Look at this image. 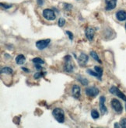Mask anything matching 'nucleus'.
<instances>
[{
	"mask_svg": "<svg viewBox=\"0 0 126 128\" xmlns=\"http://www.w3.org/2000/svg\"><path fill=\"white\" fill-rule=\"evenodd\" d=\"M125 29H126V24H125Z\"/></svg>",
	"mask_w": 126,
	"mask_h": 128,
	"instance_id": "32",
	"label": "nucleus"
},
{
	"mask_svg": "<svg viewBox=\"0 0 126 128\" xmlns=\"http://www.w3.org/2000/svg\"><path fill=\"white\" fill-rule=\"evenodd\" d=\"M111 106L112 108L114 109V110L117 112V114H121L122 112V110H123V107H122V105L121 103L120 102L119 100H117L116 99H114L111 100Z\"/></svg>",
	"mask_w": 126,
	"mask_h": 128,
	"instance_id": "5",
	"label": "nucleus"
},
{
	"mask_svg": "<svg viewBox=\"0 0 126 128\" xmlns=\"http://www.w3.org/2000/svg\"><path fill=\"white\" fill-rule=\"evenodd\" d=\"M51 42L50 39L48 40H38L36 42V47L38 50H44L45 49Z\"/></svg>",
	"mask_w": 126,
	"mask_h": 128,
	"instance_id": "6",
	"label": "nucleus"
},
{
	"mask_svg": "<svg viewBox=\"0 0 126 128\" xmlns=\"http://www.w3.org/2000/svg\"><path fill=\"white\" fill-rule=\"evenodd\" d=\"M86 72H87V73H88L89 74L92 75V76H94V77H96V78H99V80H101V78H100V76H99V74H97V72H94L91 71L90 69H87Z\"/></svg>",
	"mask_w": 126,
	"mask_h": 128,
	"instance_id": "19",
	"label": "nucleus"
},
{
	"mask_svg": "<svg viewBox=\"0 0 126 128\" xmlns=\"http://www.w3.org/2000/svg\"><path fill=\"white\" fill-rule=\"evenodd\" d=\"M94 69H95V72L99 74L100 78H102V75H103V69L101 68L100 67H99V66H95L94 67Z\"/></svg>",
	"mask_w": 126,
	"mask_h": 128,
	"instance_id": "18",
	"label": "nucleus"
},
{
	"mask_svg": "<svg viewBox=\"0 0 126 128\" xmlns=\"http://www.w3.org/2000/svg\"><path fill=\"white\" fill-rule=\"evenodd\" d=\"M106 2V10H112L115 9V7L117 6V0H105Z\"/></svg>",
	"mask_w": 126,
	"mask_h": 128,
	"instance_id": "10",
	"label": "nucleus"
},
{
	"mask_svg": "<svg viewBox=\"0 0 126 128\" xmlns=\"http://www.w3.org/2000/svg\"><path fill=\"white\" fill-rule=\"evenodd\" d=\"M105 100H106V99L104 96H101L100 98V110L103 115H104L107 111V109L104 105Z\"/></svg>",
	"mask_w": 126,
	"mask_h": 128,
	"instance_id": "9",
	"label": "nucleus"
},
{
	"mask_svg": "<svg viewBox=\"0 0 126 128\" xmlns=\"http://www.w3.org/2000/svg\"><path fill=\"white\" fill-rule=\"evenodd\" d=\"M90 55H91V57L95 60L96 62H98L100 64H101V63H102V62L100 61V59L99 58L98 55L97 54V53H96L95 51H91V52H90Z\"/></svg>",
	"mask_w": 126,
	"mask_h": 128,
	"instance_id": "17",
	"label": "nucleus"
},
{
	"mask_svg": "<svg viewBox=\"0 0 126 128\" xmlns=\"http://www.w3.org/2000/svg\"><path fill=\"white\" fill-rule=\"evenodd\" d=\"M86 94L89 97H96L99 94V89L96 87H89L86 88Z\"/></svg>",
	"mask_w": 126,
	"mask_h": 128,
	"instance_id": "7",
	"label": "nucleus"
},
{
	"mask_svg": "<svg viewBox=\"0 0 126 128\" xmlns=\"http://www.w3.org/2000/svg\"><path fill=\"white\" fill-rule=\"evenodd\" d=\"M89 61V57L85 54H81L78 58V62H79V64L81 66V67H83L86 64V63L88 62Z\"/></svg>",
	"mask_w": 126,
	"mask_h": 128,
	"instance_id": "8",
	"label": "nucleus"
},
{
	"mask_svg": "<svg viewBox=\"0 0 126 128\" xmlns=\"http://www.w3.org/2000/svg\"><path fill=\"white\" fill-rule=\"evenodd\" d=\"M13 72V69L10 68L9 67H5L1 70V73L2 74H11Z\"/></svg>",
	"mask_w": 126,
	"mask_h": 128,
	"instance_id": "15",
	"label": "nucleus"
},
{
	"mask_svg": "<svg viewBox=\"0 0 126 128\" xmlns=\"http://www.w3.org/2000/svg\"><path fill=\"white\" fill-rule=\"evenodd\" d=\"M32 62L36 64H44V62L41 58H35L32 60Z\"/></svg>",
	"mask_w": 126,
	"mask_h": 128,
	"instance_id": "20",
	"label": "nucleus"
},
{
	"mask_svg": "<svg viewBox=\"0 0 126 128\" xmlns=\"http://www.w3.org/2000/svg\"><path fill=\"white\" fill-rule=\"evenodd\" d=\"M1 6L6 10L10 9V8H11V7H12V5H6V4H3V3H1Z\"/></svg>",
	"mask_w": 126,
	"mask_h": 128,
	"instance_id": "26",
	"label": "nucleus"
},
{
	"mask_svg": "<svg viewBox=\"0 0 126 128\" xmlns=\"http://www.w3.org/2000/svg\"><path fill=\"white\" fill-rule=\"evenodd\" d=\"M65 24V20L63 18H60L58 20V25L59 27H62L64 26V25Z\"/></svg>",
	"mask_w": 126,
	"mask_h": 128,
	"instance_id": "22",
	"label": "nucleus"
},
{
	"mask_svg": "<svg viewBox=\"0 0 126 128\" xmlns=\"http://www.w3.org/2000/svg\"><path fill=\"white\" fill-rule=\"evenodd\" d=\"M74 66L72 63V58L70 55L65 57V64H64V71L66 72H72L73 71Z\"/></svg>",
	"mask_w": 126,
	"mask_h": 128,
	"instance_id": "2",
	"label": "nucleus"
},
{
	"mask_svg": "<svg viewBox=\"0 0 126 128\" xmlns=\"http://www.w3.org/2000/svg\"><path fill=\"white\" fill-rule=\"evenodd\" d=\"M91 116H92L93 119H94V120L98 119V118H99V112H98L97 110H92V112H91Z\"/></svg>",
	"mask_w": 126,
	"mask_h": 128,
	"instance_id": "21",
	"label": "nucleus"
},
{
	"mask_svg": "<svg viewBox=\"0 0 126 128\" xmlns=\"http://www.w3.org/2000/svg\"><path fill=\"white\" fill-rule=\"evenodd\" d=\"M77 80H78V81L80 82V83L83 85V86H88V84H89L88 80H87L86 78H85L82 77V76H79Z\"/></svg>",
	"mask_w": 126,
	"mask_h": 128,
	"instance_id": "16",
	"label": "nucleus"
},
{
	"mask_svg": "<svg viewBox=\"0 0 126 128\" xmlns=\"http://www.w3.org/2000/svg\"><path fill=\"white\" fill-rule=\"evenodd\" d=\"M121 127H124V128H126V119H122L121 120Z\"/></svg>",
	"mask_w": 126,
	"mask_h": 128,
	"instance_id": "24",
	"label": "nucleus"
},
{
	"mask_svg": "<svg viewBox=\"0 0 126 128\" xmlns=\"http://www.w3.org/2000/svg\"><path fill=\"white\" fill-rule=\"evenodd\" d=\"M94 34H95V30L92 28H87L86 30V36L90 41L93 40L94 37Z\"/></svg>",
	"mask_w": 126,
	"mask_h": 128,
	"instance_id": "12",
	"label": "nucleus"
},
{
	"mask_svg": "<svg viewBox=\"0 0 126 128\" xmlns=\"http://www.w3.org/2000/svg\"><path fill=\"white\" fill-rule=\"evenodd\" d=\"M110 92L126 102V96L122 92H121L118 88H117L115 86H112L111 88H110Z\"/></svg>",
	"mask_w": 126,
	"mask_h": 128,
	"instance_id": "4",
	"label": "nucleus"
},
{
	"mask_svg": "<svg viewBox=\"0 0 126 128\" xmlns=\"http://www.w3.org/2000/svg\"><path fill=\"white\" fill-rule=\"evenodd\" d=\"M21 69L23 70V71H24V72H30V70H29V69L25 68H21Z\"/></svg>",
	"mask_w": 126,
	"mask_h": 128,
	"instance_id": "30",
	"label": "nucleus"
},
{
	"mask_svg": "<svg viewBox=\"0 0 126 128\" xmlns=\"http://www.w3.org/2000/svg\"><path fill=\"white\" fill-rule=\"evenodd\" d=\"M37 2H38V5H39V6H42L44 3L43 0H37Z\"/></svg>",
	"mask_w": 126,
	"mask_h": 128,
	"instance_id": "28",
	"label": "nucleus"
},
{
	"mask_svg": "<svg viewBox=\"0 0 126 128\" xmlns=\"http://www.w3.org/2000/svg\"><path fill=\"white\" fill-rule=\"evenodd\" d=\"M116 18L121 22L126 20V12L124 10H120L116 13Z\"/></svg>",
	"mask_w": 126,
	"mask_h": 128,
	"instance_id": "13",
	"label": "nucleus"
},
{
	"mask_svg": "<svg viewBox=\"0 0 126 128\" xmlns=\"http://www.w3.org/2000/svg\"><path fill=\"white\" fill-rule=\"evenodd\" d=\"M65 8L66 9V10H70L71 8H72V6L70 5V4H65Z\"/></svg>",
	"mask_w": 126,
	"mask_h": 128,
	"instance_id": "27",
	"label": "nucleus"
},
{
	"mask_svg": "<svg viewBox=\"0 0 126 128\" xmlns=\"http://www.w3.org/2000/svg\"><path fill=\"white\" fill-rule=\"evenodd\" d=\"M80 87L77 85H74L72 86V96L75 98V99H79L80 97Z\"/></svg>",
	"mask_w": 126,
	"mask_h": 128,
	"instance_id": "11",
	"label": "nucleus"
},
{
	"mask_svg": "<svg viewBox=\"0 0 126 128\" xmlns=\"http://www.w3.org/2000/svg\"><path fill=\"white\" fill-rule=\"evenodd\" d=\"M52 114L55 117V119L57 120L58 123L62 124L65 121V115H64V112L62 109L56 108L53 110Z\"/></svg>",
	"mask_w": 126,
	"mask_h": 128,
	"instance_id": "1",
	"label": "nucleus"
},
{
	"mask_svg": "<svg viewBox=\"0 0 126 128\" xmlns=\"http://www.w3.org/2000/svg\"><path fill=\"white\" fill-rule=\"evenodd\" d=\"M125 108H126V106H125Z\"/></svg>",
	"mask_w": 126,
	"mask_h": 128,
	"instance_id": "33",
	"label": "nucleus"
},
{
	"mask_svg": "<svg viewBox=\"0 0 126 128\" xmlns=\"http://www.w3.org/2000/svg\"><path fill=\"white\" fill-rule=\"evenodd\" d=\"M42 76H43V74L41 73L38 72V73H35V74L34 75V79H38L39 78H41Z\"/></svg>",
	"mask_w": 126,
	"mask_h": 128,
	"instance_id": "23",
	"label": "nucleus"
},
{
	"mask_svg": "<svg viewBox=\"0 0 126 128\" xmlns=\"http://www.w3.org/2000/svg\"><path fill=\"white\" fill-rule=\"evenodd\" d=\"M43 16L44 17V19H46L47 20H49V21L55 20L56 18L55 12L52 10H50V9H46L43 10Z\"/></svg>",
	"mask_w": 126,
	"mask_h": 128,
	"instance_id": "3",
	"label": "nucleus"
},
{
	"mask_svg": "<svg viewBox=\"0 0 126 128\" xmlns=\"http://www.w3.org/2000/svg\"><path fill=\"white\" fill-rule=\"evenodd\" d=\"M65 33H66V34H67V35L69 36V40H73V34H72V33H71V32H69V31H66Z\"/></svg>",
	"mask_w": 126,
	"mask_h": 128,
	"instance_id": "25",
	"label": "nucleus"
},
{
	"mask_svg": "<svg viewBox=\"0 0 126 128\" xmlns=\"http://www.w3.org/2000/svg\"><path fill=\"white\" fill-rule=\"evenodd\" d=\"M15 61H16V63L19 65H21L25 63V61H26V58L23 55V54H19L18 56H17L16 59H15Z\"/></svg>",
	"mask_w": 126,
	"mask_h": 128,
	"instance_id": "14",
	"label": "nucleus"
},
{
	"mask_svg": "<svg viewBox=\"0 0 126 128\" xmlns=\"http://www.w3.org/2000/svg\"><path fill=\"white\" fill-rule=\"evenodd\" d=\"M114 127H121V125H119L118 124H114Z\"/></svg>",
	"mask_w": 126,
	"mask_h": 128,
	"instance_id": "31",
	"label": "nucleus"
},
{
	"mask_svg": "<svg viewBox=\"0 0 126 128\" xmlns=\"http://www.w3.org/2000/svg\"><path fill=\"white\" fill-rule=\"evenodd\" d=\"M35 67H36V68L38 69V70H40V69H41V66H40V64H36Z\"/></svg>",
	"mask_w": 126,
	"mask_h": 128,
	"instance_id": "29",
	"label": "nucleus"
}]
</instances>
